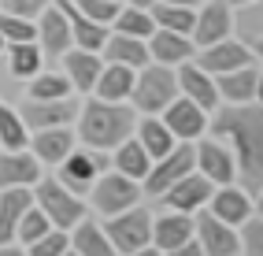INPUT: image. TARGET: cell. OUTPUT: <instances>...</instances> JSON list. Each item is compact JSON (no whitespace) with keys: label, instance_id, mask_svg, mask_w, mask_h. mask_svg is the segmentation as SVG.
Instances as JSON below:
<instances>
[{"label":"cell","instance_id":"obj_1","mask_svg":"<svg viewBox=\"0 0 263 256\" xmlns=\"http://www.w3.org/2000/svg\"><path fill=\"white\" fill-rule=\"evenodd\" d=\"M208 126H212L215 138L234 141V163L245 182V193L259 197V186H263V112H259V104L249 100V104L222 108Z\"/></svg>","mask_w":263,"mask_h":256},{"label":"cell","instance_id":"obj_2","mask_svg":"<svg viewBox=\"0 0 263 256\" xmlns=\"http://www.w3.org/2000/svg\"><path fill=\"white\" fill-rule=\"evenodd\" d=\"M134 134V108L122 100H89L78 108V138L85 149H115Z\"/></svg>","mask_w":263,"mask_h":256},{"label":"cell","instance_id":"obj_3","mask_svg":"<svg viewBox=\"0 0 263 256\" xmlns=\"http://www.w3.org/2000/svg\"><path fill=\"white\" fill-rule=\"evenodd\" d=\"M104 234H108V242H111V252L145 256L152 249V215H148V208L130 204V208L111 215V223H108Z\"/></svg>","mask_w":263,"mask_h":256},{"label":"cell","instance_id":"obj_4","mask_svg":"<svg viewBox=\"0 0 263 256\" xmlns=\"http://www.w3.org/2000/svg\"><path fill=\"white\" fill-rule=\"evenodd\" d=\"M134 108L137 112H163L174 97H178V78L167 63H156L148 60L145 67H137V78H134Z\"/></svg>","mask_w":263,"mask_h":256},{"label":"cell","instance_id":"obj_5","mask_svg":"<svg viewBox=\"0 0 263 256\" xmlns=\"http://www.w3.org/2000/svg\"><path fill=\"white\" fill-rule=\"evenodd\" d=\"M33 204H37V208L48 215V223L60 227V230L74 227L85 215V204L78 200V193H71L60 178H37L33 182Z\"/></svg>","mask_w":263,"mask_h":256},{"label":"cell","instance_id":"obj_6","mask_svg":"<svg viewBox=\"0 0 263 256\" xmlns=\"http://www.w3.org/2000/svg\"><path fill=\"white\" fill-rule=\"evenodd\" d=\"M60 182L67 186L71 193H85L93 186V178L100 175V171H108V149H71L67 156L60 160Z\"/></svg>","mask_w":263,"mask_h":256},{"label":"cell","instance_id":"obj_7","mask_svg":"<svg viewBox=\"0 0 263 256\" xmlns=\"http://www.w3.org/2000/svg\"><path fill=\"white\" fill-rule=\"evenodd\" d=\"M89 190H93L97 212H104V215H115V212H122V208H130V204L141 197L137 178H126L122 171H115V175H97Z\"/></svg>","mask_w":263,"mask_h":256},{"label":"cell","instance_id":"obj_8","mask_svg":"<svg viewBox=\"0 0 263 256\" xmlns=\"http://www.w3.org/2000/svg\"><path fill=\"white\" fill-rule=\"evenodd\" d=\"M189 171H193V145H174V149L167 152V156L152 160L148 175L141 178V182H145V193L160 197L171 182H178L182 175H189Z\"/></svg>","mask_w":263,"mask_h":256},{"label":"cell","instance_id":"obj_9","mask_svg":"<svg viewBox=\"0 0 263 256\" xmlns=\"http://www.w3.org/2000/svg\"><path fill=\"white\" fill-rule=\"evenodd\" d=\"M78 115L74 97H56V100H26L19 108V119L30 130H45V126H71Z\"/></svg>","mask_w":263,"mask_h":256},{"label":"cell","instance_id":"obj_10","mask_svg":"<svg viewBox=\"0 0 263 256\" xmlns=\"http://www.w3.org/2000/svg\"><path fill=\"white\" fill-rule=\"evenodd\" d=\"M193 234L200 242V252H208V256H237L241 252L237 230H230V223L215 219L212 212H200L193 219Z\"/></svg>","mask_w":263,"mask_h":256},{"label":"cell","instance_id":"obj_11","mask_svg":"<svg viewBox=\"0 0 263 256\" xmlns=\"http://www.w3.org/2000/svg\"><path fill=\"white\" fill-rule=\"evenodd\" d=\"M212 190H215L212 178H204L200 171H189V175H182L178 182H171L160 197H163V204H171L174 212H197V208L208 204Z\"/></svg>","mask_w":263,"mask_h":256},{"label":"cell","instance_id":"obj_12","mask_svg":"<svg viewBox=\"0 0 263 256\" xmlns=\"http://www.w3.org/2000/svg\"><path fill=\"white\" fill-rule=\"evenodd\" d=\"M163 123L178 141H193V138H200L208 130V112L200 104H193L189 97H174L163 108Z\"/></svg>","mask_w":263,"mask_h":256},{"label":"cell","instance_id":"obj_13","mask_svg":"<svg viewBox=\"0 0 263 256\" xmlns=\"http://www.w3.org/2000/svg\"><path fill=\"white\" fill-rule=\"evenodd\" d=\"M193 167L200 171L204 178H212L215 186H226L237 178V163H234V152L219 145V141H200L193 149Z\"/></svg>","mask_w":263,"mask_h":256},{"label":"cell","instance_id":"obj_14","mask_svg":"<svg viewBox=\"0 0 263 256\" xmlns=\"http://www.w3.org/2000/svg\"><path fill=\"white\" fill-rule=\"evenodd\" d=\"M174 78H178V93L189 97L193 104H200L204 112H215L219 108V89H215V78L204 71V67L182 60V67L174 71Z\"/></svg>","mask_w":263,"mask_h":256},{"label":"cell","instance_id":"obj_15","mask_svg":"<svg viewBox=\"0 0 263 256\" xmlns=\"http://www.w3.org/2000/svg\"><path fill=\"white\" fill-rule=\"evenodd\" d=\"M256 60V52H249L241 41H212V45H204L200 48V56H197V67H204L208 75H226V71H234V67H241V63H252Z\"/></svg>","mask_w":263,"mask_h":256},{"label":"cell","instance_id":"obj_16","mask_svg":"<svg viewBox=\"0 0 263 256\" xmlns=\"http://www.w3.org/2000/svg\"><path fill=\"white\" fill-rule=\"evenodd\" d=\"M215 89L219 97L226 100H234V104H249V100L259 97V63H241L234 67V71H226V75H215Z\"/></svg>","mask_w":263,"mask_h":256},{"label":"cell","instance_id":"obj_17","mask_svg":"<svg viewBox=\"0 0 263 256\" xmlns=\"http://www.w3.org/2000/svg\"><path fill=\"white\" fill-rule=\"evenodd\" d=\"M33 41H41V52L45 56H60V52H67L71 48V23H67V15L60 11V4L56 8H41V15H37V38Z\"/></svg>","mask_w":263,"mask_h":256},{"label":"cell","instance_id":"obj_18","mask_svg":"<svg viewBox=\"0 0 263 256\" xmlns=\"http://www.w3.org/2000/svg\"><path fill=\"white\" fill-rule=\"evenodd\" d=\"M193 237V212H171L152 223V249L156 252H178Z\"/></svg>","mask_w":263,"mask_h":256},{"label":"cell","instance_id":"obj_19","mask_svg":"<svg viewBox=\"0 0 263 256\" xmlns=\"http://www.w3.org/2000/svg\"><path fill=\"white\" fill-rule=\"evenodd\" d=\"M193 41L200 48L212 45V41H222L226 33H230V4L226 0H212V4H204L197 11V23H193Z\"/></svg>","mask_w":263,"mask_h":256},{"label":"cell","instance_id":"obj_20","mask_svg":"<svg viewBox=\"0 0 263 256\" xmlns=\"http://www.w3.org/2000/svg\"><path fill=\"white\" fill-rule=\"evenodd\" d=\"M145 45H148V56L156 63H167V67H174V63H182V60L193 56L189 33H174V30H163V26H156L145 38Z\"/></svg>","mask_w":263,"mask_h":256},{"label":"cell","instance_id":"obj_21","mask_svg":"<svg viewBox=\"0 0 263 256\" xmlns=\"http://www.w3.org/2000/svg\"><path fill=\"white\" fill-rule=\"evenodd\" d=\"M41 178V160L26 149H8L0 156V190L4 186H33Z\"/></svg>","mask_w":263,"mask_h":256},{"label":"cell","instance_id":"obj_22","mask_svg":"<svg viewBox=\"0 0 263 256\" xmlns=\"http://www.w3.org/2000/svg\"><path fill=\"white\" fill-rule=\"evenodd\" d=\"M33 204V193L26 186H4L0 193V249L8 242H15V227H19V215Z\"/></svg>","mask_w":263,"mask_h":256},{"label":"cell","instance_id":"obj_23","mask_svg":"<svg viewBox=\"0 0 263 256\" xmlns=\"http://www.w3.org/2000/svg\"><path fill=\"white\" fill-rule=\"evenodd\" d=\"M26 145H33V156L41 163H60L74 149V134L67 126H45V130H33V138Z\"/></svg>","mask_w":263,"mask_h":256},{"label":"cell","instance_id":"obj_24","mask_svg":"<svg viewBox=\"0 0 263 256\" xmlns=\"http://www.w3.org/2000/svg\"><path fill=\"white\" fill-rule=\"evenodd\" d=\"M208 204H212V215H215V219H222V223H230V227H237L241 219L252 212V200H249V193H245V190H234L230 182H226V186H219V190H212Z\"/></svg>","mask_w":263,"mask_h":256},{"label":"cell","instance_id":"obj_25","mask_svg":"<svg viewBox=\"0 0 263 256\" xmlns=\"http://www.w3.org/2000/svg\"><path fill=\"white\" fill-rule=\"evenodd\" d=\"M230 30H237V41L249 52H259V45H263V8H259V0L237 4V15H230Z\"/></svg>","mask_w":263,"mask_h":256},{"label":"cell","instance_id":"obj_26","mask_svg":"<svg viewBox=\"0 0 263 256\" xmlns=\"http://www.w3.org/2000/svg\"><path fill=\"white\" fill-rule=\"evenodd\" d=\"M104 56H108L111 63H122V67H145L152 56H148V45L145 38H130V33H115V38H104Z\"/></svg>","mask_w":263,"mask_h":256},{"label":"cell","instance_id":"obj_27","mask_svg":"<svg viewBox=\"0 0 263 256\" xmlns=\"http://www.w3.org/2000/svg\"><path fill=\"white\" fill-rule=\"evenodd\" d=\"M93 89L100 100H126L134 89V67H122V63H108L100 67V75L93 82Z\"/></svg>","mask_w":263,"mask_h":256},{"label":"cell","instance_id":"obj_28","mask_svg":"<svg viewBox=\"0 0 263 256\" xmlns=\"http://www.w3.org/2000/svg\"><path fill=\"white\" fill-rule=\"evenodd\" d=\"M63 56V67H67V78H71V85L74 89H93V82H97V75H100V56L97 52H89V48H78V52H60Z\"/></svg>","mask_w":263,"mask_h":256},{"label":"cell","instance_id":"obj_29","mask_svg":"<svg viewBox=\"0 0 263 256\" xmlns=\"http://www.w3.org/2000/svg\"><path fill=\"white\" fill-rule=\"evenodd\" d=\"M60 11L67 15V23H71V41H78V48H89V52H97V48L104 45V26L100 23H93V19H85V15L71 4V0H63L60 4Z\"/></svg>","mask_w":263,"mask_h":256},{"label":"cell","instance_id":"obj_30","mask_svg":"<svg viewBox=\"0 0 263 256\" xmlns=\"http://www.w3.org/2000/svg\"><path fill=\"white\" fill-rule=\"evenodd\" d=\"M148 167H152V156L145 152L141 141H134V134H130L126 141L115 145V171H122L126 178H137V182H141V178L148 175Z\"/></svg>","mask_w":263,"mask_h":256},{"label":"cell","instance_id":"obj_31","mask_svg":"<svg viewBox=\"0 0 263 256\" xmlns=\"http://www.w3.org/2000/svg\"><path fill=\"white\" fill-rule=\"evenodd\" d=\"M71 249L78 256H111V242H108V234H104L93 219H78L74 223V237H71Z\"/></svg>","mask_w":263,"mask_h":256},{"label":"cell","instance_id":"obj_32","mask_svg":"<svg viewBox=\"0 0 263 256\" xmlns=\"http://www.w3.org/2000/svg\"><path fill=\"white\" fill-rule=\"evenodd\" d=\"M152 11V23L156 26H163V30H174V33H189L193 23H197V11L185 8V4H171V0H152L148 4Z\"/></svg>","mask_w":263,"mask_h":256},{"label":"cell","instance_id":"obj_33","mask_svg":"<svg viewBox=\"0 0 263 256\" xmlns=\"http://www.w3.org/2000/svg\"><path fill=\"white\" fill-rule=\"evenodd\" d=\"M137 141L145 145V152L152 160H160V156H167V152L178 145V138H174V134L167 130V123L163 119H145L141 126H137Z\"/></svg>","mask_w":263,"mask_h":256},{"label":"cell","instance_id":"obj_34","mask_svg":"<svg viewBox=\"0 0 263 256\" xmlns=\"http://www.w3.org/2000/svg\"><path fill=\"white\" fill-rule=\"evenodd\" d=\"M111 26H115V33H130V38H148V33L156 30V23H152V15H148V8H119V15L111 19Z\"/></svg>","mask_w":263,"mask_h":256},{"label":"cell","instance_id":"obj_35","mask_svg":"<svg viewBox=\"0 0 263 256\" xmlns=\"http://www.w3.org/2000/svg\"><path fill=\"white\" fill-rule=\"evenodd\" d=\"M41 71V45L37 41H15L11 45V75L33 78Z\"/></svg>","mask_w":263,"mask_h":256},{"label":"cell","instance_id":"obj_36","mask_svg":"<svg viewBox=\"0 0 263 256\" xmlns=\"http://www.w3.org/2000/svg\"><path fill=\"white\" fill-rule=\"evenodd\" d=\"M30 134H26V123L19 119V112L0 104V145L4 149H26Z\"/></svg>","mask_w":263,"mask_h":256},{"label":"cell","instance_id":"obj_37","mask_svg":"<svg viewBox=\"0 0 263 256\" xmlns=\"http://www.w3.org/2000/svg\"><path fill=\"white\" fill-rule=\"evenodd\" d=\"M71 78L63 75H33L30 82V97L33 100H56V97H71Z\"/></svg>","mask_w":263,"mask_h":256},{"label":"cell","instance_id":"obj_38","mask_svg":"<svg viewBox=\"0 0 263 256\" xmlns=\"http://www.w3.org/2000/svg\"><path fill=\"white\" fill-rule=\"evenodd\" d=\"M45 230H52L48 215L37 208V204H30V208L19 215V227H15V237H19L23 245H30V242H37V237H41Z\"/></svg>","mask_w":263,"mask_h":256},{"label":"cell","instance_id":"obj_39","mask_svg":"<svg viewBox=\"0 0 263 256\" xmlns=\"http://www.w3.org/2000/svg\"><path fill=\"white\" fill-rule=\"evenodd\" d=\"M26 249H30V256H63V252H71V234L67 230H45Z\"/></svg>","mask_w":263,"mask_h":256},{"label":"cell","instance_id":"obj_40","mask_svg":"<svg viewBox=\"0 0 263 256\" xmlns=\"http://www.w3.org/2000/svg\"><path fill=\"white\" fill-rule=\"evenodd\" d=\"M0 38H4V45H15V41H33L37 38V26H33L30 19H19V15H0Z\"/></svg>","mask_w":263,"mask_h":256},{"label":"cell","instance_id":"obj_41","mask_svg":"<svg viewBox=\"0 0 263 256\" xmlns=\"http://www.w3.org/2000/svg\"><path fill=\"white\" fill-rule=\"evenodd\" d=\"M241 252H249V256H259L263 252V219L256 212H249L241 219Z\"/></svg>","mask_w":263,"mask_h":256},{"label":"cell","instance_id":"obj_42","mask_svg":"<svg viewBox=\"0 0 263 256\" xmlns=\"http://www.w3.org/2000/svg\"><path fill=\"white\" fill-rule=\"evenodd\" d=\"M74 8L85 15V19H93L100 26H111V19L119 15V0H78Z\"/></svg>","mask_w":263,"mask_h":256},{"label":"cell","instance_id":"obj_43","mask_svg":"<svg viewBox=\"0 0 263 256\" xmlns=\"http://www.w3.org/2000/svg\"><path fill=\"white\" fill-rule=\"evenodd\" d=\"M0 4H4L8 15H19V19H37L48 0H0Z\"/></svg>","mask_w":263,"mask_h":256},{"label":"cell","instance_id":"obj_44","mask_svg":"<svg viewBox=\"0 0 263 256\" xmlns=\"http://www.w3.org/2000/svg\"><path fill=\"white\" fill-rule=\"evenodd\" d=\"M171 4H185V8H193V4H200V0H171Z\"/></svg>","mask_w":263,"mask_h":256},{"label":"cell","instance_id":"obj_45","mask_svg":"<svg viewBox=\"0 0 263 256\" xmlns=\"http://www.w3.org/2000/svg\"><path fill=\"white\" fill-rule=\"evenodd\" d=\"M134 4H137V8H148V4H152V0H134Z\"/></svg>","mask_w":263,"mask_h":256},{"label":"cell","instance_id":"obj_46","mask_svg":"<svg viewBox=\"0 0 263 256\" xmlns=\"http://www.w3.org/2000/svg\"><path fill=\"white\" fill-rule=\"evenodd\" d=\"M230 4H249V0H230Z\"/></svg>","mask_w":263,"mask_h":256},{"label":"cell","instance_id":"obj_47","mask_svg":"<svg viewBox=\"0 0 263 256\" xmlns=\"http://www.w3.org/2000/svg\"><path fill=\"white\" fill-rule=\"evenodd\" d=\"M0 52H4V38H0Z\"/></svg>","mask_w":263,"mask_h":256},{"label":"cell","instance_id":"obj_48","mask_svg":"<svg viewBox=\"0 0 263 256\" xmlns=\"http://www.w3.org/2000/svg\"><path fill=\"white\" fill-rule=\"evenodd\" d=\"M119 4H122V0H119Z\"/></svg>","mask_w":263,"mask_h":256}]
</instances>
